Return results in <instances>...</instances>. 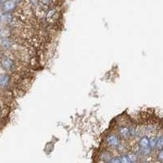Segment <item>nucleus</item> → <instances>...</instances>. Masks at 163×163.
Listing matches in <instances>:
<instances>
[{
    "label": "nucleus",
    "instance_id": "nucleus-10",
    "mask_svg": "<svg viewBox=\"0 0 163 163\" xmlns=\"http://www.w3.org/2000/svg\"><path fill=\"white\" fill-rule=\"evenodd\" d=\"M127 155V157L129 158L130 159V161H131V163H135L137 162V156L135 153H129L126 154Z\"/></svg>",
    "mask_w": 163,
    "mask_h": 163
},
{
    "label": "nucleus",
    "instance_id": "nucleus-11",
    "mask_svg": "<svg viewBox=\"0 0 163 163\" xmlns=\"http://www.w3.org/2000/svg\"><path fill=\"white\" fill-rule=\"evenodd\" d=\"M119 159H120V161H121V163H131L126 154H122V155H121V156L119 157Z\"/></svg>",
    "mask_w": 163,
    "mask_h": 163
},
{
    "label": "nucleus",
    "instance_id": "nucleus-9",
    "mask_svg": "<svg viewBox=\"0 0 163 163\" xmlns=\"http://www.w3.org/2000/svg\"><path fill=\"white\" fill-rule=\"evenodd\" d=\"M156 148L158 150L163 149V135L158 138V142H157V147H156Z\"/></svg>",
    "mask_w": 163,
    "mask_h": 163
},
{
    "label": "nucleus",
    "instance_id": "nucleus-5",
    "mask_svg": "<svg viewBox=\"0 0 163 163\" xmlns=\"http://www.w3.org/2000/svg\"><path fill=\"white\" fill-rule=\"evenodd\" d=\"M10 82V77L7 74H1L0 75V87H6L9 84Z\"/></svg>",
    "mask_w": 163,
    "mask_h": 163
},
{
    "label": "nucleus",
    "instance_id": "nucleus-13",
    "mask_svg": "<svg viewBox=\"0 0 163 163\" xmlns=\"http://www.w3.org/2000/svg\"><path fill=\"white\" fill-rule=\"evenodd\" d=\"M108 163H121V161H120V159L119 158H112L110 161Z\"/></svg>",
    "mask_w": 163,
    "mask_h": 163
},
{
    "label": "nucleus",
    "instance_id": "nucleus-12",
    "mask_svg": "<svg viewBox=\"0 0 163 163\" xmlns=\"http://www.w3.org/2000/svg\"><path fill=\"white\" fill-rule=\"evenodd\" d=\"M158 160L161 162H163V149L159 150V153H158Z\"/></svg>",
    "mask_w": 163,
    "mask_h": 163
},
{
    "label": "nucleus",
    "instance_id": "nucleus-3",
    "mask_svg": "<svg viewBox=\"0 0 163 163\" xmlns=\"http://www.w3.org/2000/svg\"><path fill=\"white\" fill-rule=\"evenodd\" d=\"M0 63L2 68L5 70L10 71L15 68V63L14 61L7 56H3L0 60Z\"/></svg>",
    "mask_w": 163,
    "mask_h": 163
},
{
    "label": "nucleus",
    "instance_id": "nucleus-8",
    "mask_svg": "<svg viewBox=\"0 0 163 163\" xmlns=\"http://www.w3.org/2000/svg\"><path fill=\"white\" fill-rule=\"evenodd\" d=\"M1 45H2V47L3 48H5V49H8V48H10L11 47V45H12V42H11L9 39H7V38H4V39H3L2 41H1Z\"/></svg>",
    "mask_w": 163,
    "mask_h": 163
},
{
    "label": "nucleus",
    "instance_id": "nucleus-7",
    "mask_svg": "<svg viewBox=\"0 0 163 163\" xmlns=\"http://www.w3.org/2000/svg\"><path fill=\"white\" fill-rule=\"evenodd\" d=\"M157 142H158V138L156 136H152L151 138H149V147L152 150L156 148Z\"/></svg>",
    "mask_w": 163,
    "mask_h": 163
},
{
    "label": "nucleus",
    "instance_id": "nucleus-1",
    "mask_svg": "<svg viewBox=\"0 0 163 163\" xmlns=\"http://www.w3.org/2000/svg\"><path fill=\"white\" fill-rule=\"evenodd\" d=\"M105 143L109 147L113 148H117L120 146L119 137L116 135L115 134H109L105 138Z\"/></svg>",
    "mask_w": 163,
    "mask_h": 163
},
{
    "label": "nucleus",
    "instance_id": "nucleus-6",
    "mask_svg": "<svg viewBox=\"0 0 163 163\" xmlns=\"http://www.w3.org/2000/svg\"><path fill=\"white\" fill-rule=\"evenodd\" d=\"M14 7H15V3L13 2H11V1L6 2L3 5V9L6 11H10L13 10Z\"/></svg>",
    "mask_w": 163,
    "mask_h": 163
},
{
    "label": "nucleus",
    "instance_id": "nucleus-2",
    "mask_svg": "<svg viewBox=\"0 0 163 163\" xmlns=\"http://www.w3.org/2000/svg\"><path fill=\"white\" fill-rule=\"evenodd\" d=\"M117 133H118V135L120 138H121L122 140H127V139H130L131 138L132 132L131 129V126H121L118 127L117 129Z\"/></svg>",
    "mask_w": 163,
    "mask_h": 163
},
{
    "label": "nucleus",
    "instance_id": "nucleus-4",
    "mask_svg": "<svg viewBox=\"0 0 163 163\" xmlns=\"http://www.w3.org/2000/svg\"><path fill=\"white\" fill-rule=\"evenodd\" d=\"M139 148L140 149H144V148H148L149 147V138L147 135H144L142 136L140 140H139Z\"/></svg>",
    "mask_w": 163,
    "mask_h": 163
}]
</instances>
